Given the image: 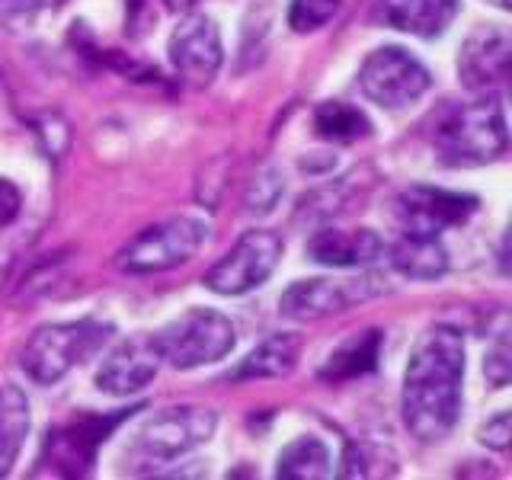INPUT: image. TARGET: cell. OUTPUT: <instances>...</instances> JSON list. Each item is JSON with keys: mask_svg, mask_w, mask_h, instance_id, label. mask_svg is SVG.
Instances as JSON below:
<instances>
[{"mask_svg": "<svg viewBox=\"0 0 512 480\" xmlns=\"http://www.w3.org/2000/svg\"><path fill=\"white\" fill-rule=\"evenodd\" d=\"M464 336L452 324L429 327L416 340L407 372L400 413L420 442H442L461 416Z\"/></svg>", "mask_w": 512, "mask_h": 480, "instance_id": "obj_1", "label": "cell"}, {"mask_svg": "<svg viewBox=\"0 0 512 480\" xmlns=\"http://www.w3.org/2000/svg\"><path fill=\"white\" fill-rule=\"evenodd\" d=\"M429 141L452 164H487L509 151L506 109L496 93L471 103H445L429 125Z\"/></svg>", "mask_w": 512, "mask_h": 480, "instance_id": "obj_2", "label": "cell"}, {"mask_svg": "<svg viewBox=\"0 0 512 480\" xmlns=\"http://www.w3.org/2000/svg\"><path fill=\"white\" fill-rule=\"evenodd\" d=\"M112 333L116 327L100 317L45 324L29 336V343L20 352V365L36 384H58L71 368L90 362L109 343Z\"/></svg>", "mask_w": 512, "mask_h": 480, "instance_id": "obj_3", "label": "cell"}, {"mask_svg": "<svg viewBox=\"0 0 512 480\" xmlns=\"http://www.w3.org/2000/svg\"><path fill=\"white\" fill-rule=\"evenodd\" d=\"M215 426H218L215 410L205 407H170L154 413L135 432L132 445L125 448L128 471L148 474L154 468L173 464L176 458H186L192 448L205 445L215 436Z\"/></svg>", "mask_w": 512, "mask_h": 480, "instance_id": "obj_4", "label": "cell"}, {"mask_svg": "<svg viewBox=\"0 0 512 480\" xmlns=\"http://www.w3.org/2000/svg\"><path fill=\"white\" fill-rule=\"evenodd\" d=\"M135 410H112V413H80L74 420L48 429L42 442V455L36 461V477H84L93 471L100 445L125 423Z\"/></svg>", "mask_w": 512, "mask_h": 480, "instance_id": "obj_5", "label": "cell"}, {"mask_svg": "<svg viewBox=\"0 0 512 480\" xmlns=\"http://www.w3.org/2000/svg\"><path fill=\"white\" fill-rule=\"evenodd\" d=\"M160 359L170 362L180 372L221 362L237 343L231 317L212 308H192L183 317L170 320L164 330L154 333Z\"/></svg>", "mask_w": 512, "mask_h": 480, "instance_id": "obj_6", "label": "cell"}, {"mask_svg": "<svg viewBox=\"0 0 512 480\" xmlns=\"http://www.w3.org/2000/svg\"><path fill=\"white\" fill-rule=\"evenodd\" d=\"M208 240V224L192 215H176L157 221L151 228L135 234L119 250L116 266L128 276H151V272H167L173 266L189 263Z\"/></svg>", "mask_w": 512, "mask_h": 480, "instance_id": "obj_7", "label": "cell"}, {"mask_svg": "<svg viewBox=\"0 0 512 480\" xmlns=\"http://www.w3.org/2000/svg\"><path fill=\"white\" fill-rule=\"evenodd\" d=\"M282 237L272 231H247L221 260L205 272L202 285L215 295H247L260 288L282 260Z\"/></svg>", "mask_w": 512, "mask_h": 480, "instance_id": "obj_8", "label": "cell"}, {"mask_svg": "<svg viewBox=\"0 0 512 480\" xmlns=\"http://www.w3.org/2000/svg\"><path fill=\"white\" fill-rule=\"evenodd\" d=\"M429 84H432V77L423 68V61H416L407 48H397V45L375 48L359 68L362 93L381 109L413 106L429 90Z\"/></svg>", "mask_w": 512, "mask_h": 480, "instance_id": "obj_9", "label": "cell"}, {"mask_svg": "<svg viewBox=\"0 0 512 480\" xmlns=\"http://www.w3.org/2000/svg\"><path fill=\"white\" fill-rule=\"evenodd\" d=\"M477 196L471 192H452L439 186H410L394 199V218L400 231L413 237H439L448 228L468 221L477 212Z\"/></svg>", "mask_w": 512, "mask_h": 480, "instance_id": "obj_10", "label": "cell"}, {"mask_svg": "<svg viewBox=\"0 0 512 480\" xmlns=\"http://www.w3.org/2000/svg\"><path fill=\"white\" fill-rule=\"evenodd\" d=\"M167 55H170L173 71L180 74L186 84L208 87L224 61L218 23L205 13H189L186 20L173 29V36L167 42Z\"/></svg>", "mask_w": 512, "mask_h": 480, "instance_id": "obj_11", "label": "cell"}, {"mask_svg": "<svg viewBox=\"0 0 512 480\" xmlns=\"http://www.w3.org/2000/svg\"><path fill=\"white\" fill-rule=\"evenodd\" d=\"M160 362L164 359H160V352H157L154 333L125 336V340L103 359L100 372H96V388L112 397L138 394L157 378Z\"/></svg>", "mask_w": 512, "mask_h": 480, "instance_id": "obj_12", "label": "cell"}, {"mask_svg": "<svg viewBox=\"0 0 512 480\" xmlns=\"http://www.w3.org/2000/svg\"><path fill=\"white\" fill-rule=\"evenodd\" d=\"M375 288L368 279L346 282V279H308L292 282L279 298V311L292 320H320L330 314H343L352 304L372 298Z\"/></svg>", "mask_w": 512, "mask_h": 480, "instance_id": "obj_13", "label": "cell"}, {"mask_svg": "<svg viewBox=\"0 0 512 480\" xmlns=\"http://www.w3.org/2000/svg\"><path fill=\"white\" fill-rule=\"evenodd\" d=\"M509 58H512V42L500 26H484L477 29L468 42L461 45L458 55V74L464 87L490 93L509 77Z\"/></svg>", "mask_w": 512, "mask_h": 480, "instance_id": "obj_14", "label": "cell"}, {"mask_svg": "<svg viewBox=\"0 0 512 480\" xmlns=\"http://www.w3.org/2000/svg\"><path fill=\"white\" fill-rule=\"evenodd\" d=\"M461 0H378L375 20L416 39H439L455 23Z\"/></svg>", "mask_w": 512, "mask_h": 480, "instance_id": "obj_15", "label": "cell"}, {"mask_svg": "<svg viewBox=\"0 0 512 480\" xmlns=\"http://www.w3.org/2000/svg\"><path fill=\"white\" fill-rule=\"evenodd\" d=\"M388 244L368 228L359 231H320L311 237L308 256L320 266H336V269H349V266H372L384 260Z\"/></svg>", "mask_w": 512, "mask_h": 480, "instance_id": "obj_16", "label": "cell"}, {"mask_svg": "<svg viewBox=\"0 0 512 480\" xmlns=\"http://www.w3.org/2000/svg\"><path fill=\"white\" fill-rule=\"evenodd\" d=\"M381 346H384V333L375 330V327L362 330V333H352L324 359V365H320L317 375L324 381H330V384L372 375L378 368V359H381Z\"/></svg>", "mask_w": 512, "mask_h": 480, "instance_id": "obj_17", "label": "cell"}, {"mask_svg": "<svg viewBox=\"0 0 512 480\" xmlns=\"http://www.w3.org/2000/svg\"><path fill=\"white\" fill-rule=\"evenodd\" d=\"M301 356V340L298 333H272L256 346L250 356L237 365L234 381L247 378H285L295 368Z\"/></svg>", "mask_w": 512, "mask_h": 480, "instance_id": "obj_18", "label": "cell"}, {"mask_svg": "<svg viewBox=\"0 0 512 480\" xmlns=\"http://www.w3.org/2000/svg\"><path fill=\"white\" fill-rule=\"evenodd\" d=\"M388 253H391V266L407 279L429 282V279L445 276V269H448V253L439 244V237L404 234Z\"/></svg>", "mask_w": 512, "mask_h": 480, "instance_id": "obj_19", "label": "cell"}, {"mask_svg": "<svg viewBox=\"0 0 512 480\" xmlns=\"http://www.w3.org/2000/svg\"><path fill=\"white\" fill-rule=\"evenodd\" d=\"M29 436V400L16 384L0 388V477L13 471Z\"/></svg>", "mask_w": 512, "mask_h": 480, "instance_id": "obj_20", "label": "cell"}, {"mask_svg": "<svg viewBox=\"0 0 512 480\" xmlns=\"http://www.w3.org/2000/svg\"><path fill=\"white\" fill-rule=\"evenodd\" d=\"M330 474V448L314 436H301L292 445H285L276 461V477L282 480H324Z\"/></svg>", "mask_w": 512, "mask_h": 480, "instance_id": "obj_21", "label": "cell"}, {"mask_svg": "<svg viewBox=\"0 0 512 480\" xmlns=\"http://www.w3.org/2000/svg\"><path fill=\"white\" fill-rule=\"evenodd\" d=\"M314 132L324 141L349 144V141L372 135V122H368L362 109L349 103H324L314 112Z\"/></svg>", "mask_w": 512, "mask_h": 480, "instance_id": "obj_22", "label": "cell"}, {"mask_svg": "<svg viewBox=\"0 0 512 480\" xmlns=\"http://www.w3.org/2000/svg\"><path fill=\"white\" fill-rule=\"evenodd\" d=\"M343 0H292L288 7V26L295 32H314L320 26H327Z\"/></svg>", "mask_w": 512, "mask_h": 480, "instance_id": "obj_23", "label": "cell"}, {"mask_svg": "<svg viewBox=\"0 0 512 480\" xmlns=\"http://www.w3.org/2000/svg\"><path fill=\"white\" fill-rule=\"evenodd\" d=\"M279 196H282V176L276 170H260L247 189V212L266 215L279 202Z\"/></svg>", "mask_w": 512, "mask_h": 480, "instance_id": "obj_24", "label": "cell"}, {"mask_svg": "<svg viewBox=\"0 0 512 480\" xmlns=\"http://www.w3.org/2000/svg\"><path fill=\"white\" fill-rule=\"evenodd\" d=\"M484 375L493 388H506L509 378H512V352H509V340L506 333L500 340L493 343V349L487 352V362H484Z\"/></svg>", "mask_w": 512, "mask_h": 480, "instance_id": "obj_25", "label": "cell"}, {"mask_svg": "<svg viewBox=\"0 0 512 480\" xmlns=\"http://www.w3.org/2000/svg\"><path fill=\"white\" fill-rule=\"evenodd\" d=\"M477 439L484 442L487 448H493V452H506L509 439H512V420H509V413L506 410L493 413L490 420L477 429Z\"/></svg>", "mask_w": 512, "mask_h": 480, "instance_id": "obj_26", "label": "cell"}, {"mask_svg": "<svg viewBox=\"0 0 512 480\" xmlns=\"http://www.w3.org/2000/svg\"><path fill=\"white\" fill-rule=\"evenodd\" d=\"M58 0H0V16L4 20H29L45 7H55Z\"/></svg>", "mask_w": 512, "mask_h": 480, "instance_id": "obj_27", "label": "cell"}, {"mask_svg": "<svg viewBox=\"0 0 512 480\" xmlns=\"http://www.w3.org/2000/svg\"><path fill=\"white\" fill-rule=\"evenodd\" d=\"M20 208H23V192L10 180H0V228H7L10 221H16Z\"/></svg>", "mask_w": 512, "mask_h": 480, "instance_id": "obj_28", "label": "cell"}, {"mask_svg": "<svg viewBox=\"0 0 512 480\" xmlns=\"http://www.w3.org/2000/svg\"><path fill=\"white\" fill-rule=\"evenodd\" d=\"M160 4H164L167 10H173V13H186V10L196 7L199 0H160Z\"/></svg>", "mask_w": 512, "mask_h": 480, "instance_id": "obj_29", "label": "cell"}]
</instances>
